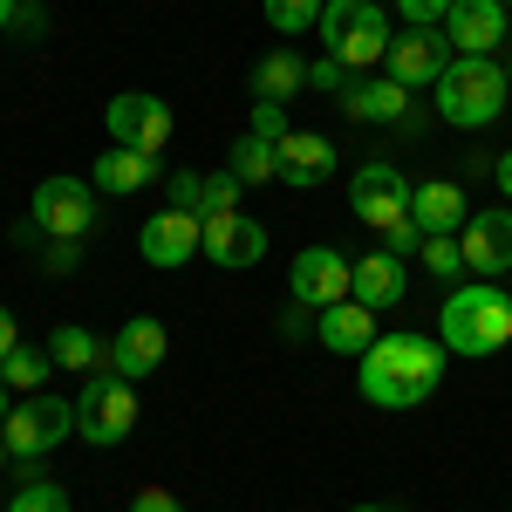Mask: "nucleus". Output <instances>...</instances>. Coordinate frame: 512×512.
Wrapping results in <instances>:
<instances>
[{
  "instance_id": "f257e3e1",
  "label": "nucleus",
  "mask_w": 512,
  "mask_h": 512,
  "mask_svg": "<svg viewBox=\"0 0 512 512\" xmlns=\"http://www.w3.org/2000/svg\"><path fill=\"white\" fill-rule=\"evenodd\" d=\"M444 362H451L444 342L403 328V335H376V342H369L355 383H362V396H369L376 410H417V403L444 383Z\"/></svg>"
},
{
  "instance_id": "f03ea898",
  "label": "nucleus",
  "mask_w": 512,
  "mask_h": 512,
  "mask_svg": "<svg viewBox=\"0 0 512 512\" xmlns=\"http://www.w3.org/2000/svg\"><path fill=\"white\" fill-rule=\"evenodd\" d=\"M437 342L451 355H499L512 342V294L499 280H472V287H458V294H444V308H437Z\"/></svg>"
},
{
  "instance_id": "7ed1b4c3",
  "label": "nucleus",
  "mask_w": 512,
  "mask_h": 512,
  "mask_svg": "<svg viewBox=\"0 0 512 512\" xmlns=\"http://www.w3.org/2000/svg\"><path fill=\"white\" fill-rule=\"evenodd\" d=\"M512 103V82L492 55H451V69L437 76V117L458 130H485L499 123V110Z\"/></svg>"
},
{
  "instance_id": "20e7f679",
  "label": "nucleus",
  "mask_w": 512,
  "mask_h": 512,
  "mask_svg": "<svg viewBox=\"0 0 512 512\" xmlns=\"http://www.w3.org/2000/svg\"><path fill=\"white\" fill-rule=\"evenodd\" d=\"M321 41H328V55L342 62V69H369V62H383L390 55V14L376 7V0H328L321 7Z\"/></svg>"
},
{
  "instance_id": "39448f33",
  "label": "nucleus",
  "mask_w": 512,
  "mask_h": 512,
  "mask_svg": "<svg viewBox=\"0 0 512 512\" xmlns=\"http://www.w3.org/2000/svg\"><path fill=\"white\" fill-rule=\"evenodd\" d=\"M137 431V383L117 376V369H96L82 376V396H76V437H89L96 451H110L123 437Z\"/></svg>"
},
{
  "instance_id": "423d86ee",
  "label": "nucleus",
  "mask_w": 512,
  "mask_h": 512,
  "mask_svg": "<svg viewBox=\"0 0 512 512\" xmlns=\"http://www.w3.org/2000/svg\"><path fill=\"white\" fill-rule=\"evenodd\" d=\"M76 431V403L69 396H21L14 410H7V424H0V437H7V451L14 458H41V451H55L62 437Z\"/></svg>"
},
{
  "instance_id": "0eeeda50",
  "label": "nucleus",
  "mask_w": 512,
  "mask_h": 512,
  "mask_svg": "<svg viewBox=\"0 0 512 512\" xmlns=\"http://www.w3.org/2000/svg\"><path fill=\"white\" fill-rule=\"evenodd\" d=\"M89 226H96V185H82V178H41L35 198H28V233L82 239Z\"/></svg>"
},
{
  "instance_id": "6e6552de",
  "label": "nucleus",
  "mask_w": 512,
  "mask_h": 512,
  "mask_svg": "<svg viewBox=\"0 0 512 512\" xmlns=\"http://www.w3.org/2000/svg\"><path fill=\"white\" fill-rule=\"evenodd\" d=\"M410 192H417V185H410V178H403L390 158H369V164L349 178L355 219H362V226H376V233H390L396 219H410Z\"/></svg>"
},
{
  "instance_id": "1a4fd4ad",
  "label": "nucleus",
  "mask_w": 512,
  "mask_h": 512,
  "mask_svg": "<svg viewBox=\"0 0 512 512\" xmlns=\"http://www.w3.org/2000/svg\"><path fill=\"white\" fill-rule=\"evenodd\" d=\"M103 123H110V137H117L123 151H164V144H171V103H164V96H144V89L110 96Z\"/></svg>"
},
{
  "instance_id": "9d476101",
  "label": "nucleus",
  "mask_w": 512,
  "mask_h": 512,
  "mask_svg": "<svg viewBox=\"0 0 512 512\" xmlns=\"http://www.w3.org/2000/svg\"><path fill=\"white\" fill-rule=\"evenodd\" d=\"M451 41H444V28H403V35L390 41V55H383V69H390L403 89H437V76L451 69Z\"/></svg>"
},
{
  "instance_id": "9b49d317",
  "label": "nucleus",
  "mask_w": 512,
  "mask_h": 512,
  "mask_svg": "<svg viewBox=\"0 0 512 512\" xmlns=\"http://www.w3.org/2000/svg\"><path fill=\"white\" fill-rule=\"evenodd\" d=\"M349 280H355V260L335 253V246H308L294 253V308H328V301H349Z\"/></svg>"
},
{
  "instance_id": "f8f14e48",
  "label": "nucleus",
  "mask_w": 512,
  "mask_h": 512,
  "mask_svg": "<svg viewBox=\"0 0 512 512\" xmlns=\"http://www.w3.org/2000/svg\"><path fill=\"white\" fill-rule=\"evenodd\" d=\"M458 253H465V274H478V280L512 274V212H506V205L472 212L465 233H458Z\"/></svg>"
},
{
  "instance_id": "ddd939ff",
  "label": "nucleus",
  "mask_w": 512,
  "mask_h": 512,
  "mask_svg": "<svg viewBox=\"0 0 512 512\" xmlns=\"http://www.w3.org/2000/svg\"><path fill=\"white\" fill-rule=\"evenodd\" d=\"M212 267H233V274H246V267H260L267 260V226L260 219H239V212H212L205 219V246H198Z\"/></svg>"
},
{
  "instance_id": "4468645a",
  "label": "nucleus",
  "mask_w": 512,
  "mask_h": 512,
  "mask_svg": "<svg viewBox=\"0 0 512 512\" xmlns=\"http://www.w3.org/2000/svg\"><path fill=\"white\" fill-rule=\"evenodd\" d=\"M198 246H205V219H198V212H171V205L151 212L144 233H137V253H144L151 267H185Z\"/></svg>"
},
{
  "instance_id": "2eb2a0df",
  "label": "nucleus",
  "mask_w": 512,
  "mask_h": 512,
  "mask_svg": "<svg viewBox=\"0 0 512 512\" xmlns=\"http://www.w3.org/2000/svg\"><path fill=\"white\" fill-rule=\"evenodd\" d=\"M164 349H171L164 321L158 315H130L117 335H110V369L130 376V383H144V376H158V369H164Z\"/></svg>"
},
{
  "instance_id": "dca6fc26",
  "label": "nucleus",
  "mask_w": 512,
  "mask_h": 512,
  "mask_svg": "<svg viewBox=\"0 0 512 512\" xmlns=\"http://www.w3.org/2000/svg\"><path fill=\"white\" fill-rule=\"evenodd\" d=\"M274 158H280V185H301V192H315V185L335 178V144L321 130H287L274 144Z\"/></svg>"
},
{
  "instance_id": "f3484780",
  "label": "nucleus",
  "mask_w": 512,
  "mask_h": 512,
  "mask_svg": "<svg viewBox=\"0 0 512 512\" xmlns=\"http://www.w3.org/2000/svg\"><path fill=\"white\" fill-rule=\"evenodd\" d=\"M444 41H451L458 55H492V48L506 41V7H499V0H458V7L444 14Z\"/></svg>"
},
{
  "instance_id": "a211bd4d",
  "label": "nucleus",
  "mask_w": 512,
  "mask_h": 512,
  "mask_svg": "<svg viewBox=\"0 0 512 512\" xmlns=\"http://www.w3.org/2000/svg\"><path fill=\"white\" fill-rule=\"evenodd\" d=\"M315 335H321V349L328 355H355V362H362V355H369V342H376V308H362V301H328V308H321L315 315Z\"/></svg>"
},
{
  "instance_id": "6ab92c4d",
  "label": "nucleus",
  "mask_w": 512,
  "mask_h": 512,
  "mask_svg": "<svg viewBox=\"0 0 512 512\" xmlns=\"http://www.w3.org/2000/svg\"><path fill=\"white\" fill-rule=\"evenodd\" d=\"M410 219L424 226V239H458L472 212H465V192H458L451 178H431V185L410 192Z\"/></svg>"
},
{
  "instance_id": "aec40b11",
  "label": "nucleus",
  "mask_w": 512,
  "mask_h": 512,
  "mask_svg": "<svg viewBox=\"0 0 512 512\" xmlns=\"http://www.w3.org/2000/svg\"><path fill=\"white\" fill-rule=\"evenodd\" d=\"M403 260H396L390 246L383 253H362L355 260V280H349V294L362 301V308H376V315H390V308H403Z\"/></svg>"
},
{
  "instance_id": "412c9836",
  "label": "nucleus",
  "mask_w": 512,
  "mask_h": 512,
  "mask_svg": "<svg viewBox=\"0 0 512 512\" xmlns=\"http://www.w3.org/2000/svg\"><path fill=\"white\" fill-rule=\"evenodd\" d=\"M335 103L349 110V123H403V117H410V89H403L396 76L349 82V89H342Z\"/></svg>"
},
{
  "instance_id": "4be33fe9",
  "label": "nucleus",
  "mask_w": 512,
  "mask_h": 512,
  "mask_svg": "<svg viewBox=\"0 0 512 512\" xmlns=\"http://www.w3.org/2000/svg\"><path fill=\"white\" fill-rule=\"evenodd\" d=\"M151 178H158V151H123L117 144V151L96 158V178H89V185L110 192V198H130V192H144Z\"/></svg>"
},
{
  "instance_id": "5701e85b",
  "label": "nucleus",
  "mask_w": 512,
  "mask_h": 512,
  "mask_svg": "<svg viewBox=\"0 0 512 512\" xmlns=\"http://www.w3.org/2000/svg\"><path fill=\"white\" fill-rule=\"evenodd\" d=\"M294 89H308V62L294 48H274L253 62V103H287Z\"/></svg>"
},
{
  "instance_id": "b1692460",
  "label": "nucleus",
  "mask_w": 512,
  "mask_h": 512,
  "mask_svg": "<svg viewBox=\"0 0 512 512\" xmlns=\"http://www.w3.org/2000/svg\"><path fill=\"white\" fill-rule=\"evenodd\" d=\"M48 355H55V369H82V376H96L103 369V342L89 335V328H76V321H62L55 335H48Z\"/></svg>"
},
{
  "instance_id": "393cba45",
  "label": "nucleus",
  "mask_w": 512,
  "mask_h": 512,
  "mask_svg": "<svg viewBox=\"0 0 512 512\" xmlns=\"http://www.w3.org/2000/svg\"><path fill=\"white\" fill-rule=\"evenodd\" d=\"M226 171H233L239 185H274L280 158H274V144H267V137H253V130H246V137L233 144V164H226Z\"/></svg>"
},
{
  "instance_id": "a878e982",
  "label": "nucleus",
  "mask_w": 512,
  "mask_h": 512,
  "mask_svg": "<svg viewBox=\"0 0 512 512\" xmlns=\"http://www.w3.org/2000/svg\"><path fill=\"white\" fill-rule=\"evenodd\" d=\"M0 376H7V390H41V383L55 376V355H48V349H28V342H21V349L0 362Z\"/></svg>"
},
{
  "instance_id": "bb28decb",
  "label": "nucleus",
  "mask_w": 512,
  "mask_h": 512,
  "mask_svg": "<svg viewBox=\"0 0 512 512\" xmlns=\"http://www.w3.org/2000/svg\"><path fill=\"white\" fill-rule=\"evenodd\" d=\"M267 7V28L274 35H308V28H321V7L328 0H260Z\"/></svg>"
},
{
  "instance_id": "cd10ccee",
  "label": "nucleus",
  "mask_w": 512,
  "mask_h": 512,
  "mask_svg": "<svg viewBox=\"0 0 512 512\" xmlns=\"http://www.w3.org/2000/svg\"><path fill=\"white\" fill-rule=\"evenodd\" d=\"M21 478H28V485L7 499V512H69V492H62L48 472H21Z\"/></svg>"
},
{
  "instance_id": "c85d7f7f",
  "label": "nucleus",
  "mask_w": 512,
  "mask_h": 512,
  "mask_svg": "<svg viewBox=\"0 0 512 512\" xmlns=\"http://www.w3.org/2000/svg\"><path fill=\"white\" fill-rule=\"evenodd\" d=\"M424 267H431L437 280H458V267H465V253H458V239H424V253H417Z\"/></svg>"
},
{
  "instance_id": "c756f323",
  "label": "nucleus",
  "mask_w": 512,
  "mask_h": 512,
  "mask_svg": "<svg viewBox=\"0 0 512 512\" xmlns=\"http://www.w3.org/2000/svg\"><path fill=\"white\" fill-rule=\"evenodd\" d=\"M171 212H198L205 219V171H178L171 178Z\"/></svg>"
},
{
  "instance_id": "7c9ffc66",
  "label": "nucleus",
  "mask_w": 512,
  "mask_h": 512,
  "mask_svg": "<svg viewBox=\"0 0 512 512\" xmlns=\"http://www.w3.org/2000/svg\"><path fill=\"white\" fill-rule=\"evenodd\" d=\"M212 212H239V178L233 171H212V178H205V219H212Z\"/></svg>"
},
{
  "instance_id": "2f4dec72",
  "label": "nucleus",
  "mask_w": 512,
  "mask_h": 512,
  "mask_svg": "<svg viewBox=\"0 0 512 512\" xmlns=\"http://www.w3.org/2000/svg\"><path fill=\"white\" fill-rule=\"evenodd\" d=\"M294 123H287V103H253V137H267V144H280Z\"/></svg>"
},
{
  "instance_id": "473e14b6",
  "label": "nucleus",
  "mask_w": 512,
  "mask_h": 512,
  "mask_svg": "<svg viewBox=\"0 0 512 512\" xmlns=\"http://www.w3.org/2000/svg\"><path fill=\"white\" fill-rule=\"evenodd\" d=\"M396 7H403V28H437L458 0H396Z\"/></svg>"
},
{
  "instance_id": "72a5a7b5",
  "label": "nucleus",
  "mask_w": 512,
  "mask_h": 512,
  "mask_svg": "<svg viewBox=\"0 0 512 512\" xmlns=\"http://www.w3.org/2000/svg\"><path fill=\"white\" fill-rule=\"evenodd\" d=\"M383 246H390L396 260H410V253H424V226L417 219H396L390 233H383Z\"/></svg>"
},
{
  "instance_id": "f704fd0d",
  "label": "nucleus",
  "mask_w": 512,
  "mask_h": 512,
  "mask_svg": "<svg viewBox=\"0 0 512 512\" xmlns=\"http://www.w3.org/2000/svg\"><path fill=\"white\" fill-rule=\"evenodd\" d=\"M48 274H76L82 267V239H48V260H41Z\"/></svg>"
},
{
  "instance_id": "c9c22d12",
  "label": "nucleus",
  "mask_w": 512,
  "mask_h": 512,
  "mask_svg": "<svg viewBox=\"0 0 512 512\" xmlns=\"http://www.w3.org/2000/svg\"><path fill=\"white\" fill-rule=\"evenodd\" d=\"M308 82H315V89H328V96H342V89H349V76H342V62H335V55L308 62Z\"/></svg>"
},
{
  "instance_id": "e433bc0d",
  "label": "nucleus",
  "mask_w": 512,
  "mask_h": 512,
  "mask_svg": "<svg viewBox=\"0 0 512 512\" xmlns=\"http://www.w3.org/2000/svg\"><path fill=\"white\" fill-rule=\"evenodd\" d=\"M130 512H185L164 485H144V492H130Z\"/></svg>"
},
{
  "instance_id": "4c0bfd02",
  "label": "nucleus",
  "mask_w": 512,
  "mask_h": 512,
  "mask_svg": "<svg viewBox=\"0 0 512 512\" xmlns=\"http://www.w3.org/2000/svg\"><path fill=\"white\" fill-rule=\"evenodd\" d=\"M21 349V335H14V315H7V308H0V362H7V355Z\"/></svg>"
},
{
  "instance_id": "58836bf2",
  "label": "nucleus",
  "mask_w": 512,
  "mask_h": 512,
  "mask_svg": "<svg viewBox=\"0 0 512 512\" xmlns=\"http://www.w3.org/2000/svg\"><path fill=\"white\" fill-rule=\"evenodd\" d=\"M492 178H499V192L512 198V151H506V158H499V164H492Z\"/></svg>"
},
{
  "instance_id": "ea45409f",
  "label": "nucleus",
  "mask_w": 512,
  "mask_h": 512,
  "mask_svg": "<svg viewBox=\"0 0 512 512\" xmlns=\"http://www.w3.org/2000/svg\"><path fill=\"white\" fill-rule=\"evenodd\" d=\"M14 14H21V7H14V0H0V35L14 28Z\"/></svg>"
},
{
  "instance_id": "a19ab883",
  "label": "nucleus",
  "mask_w": 512,
  "mask_h": 512,
  "mask_svg": "<svg viewBox=\"0 0 512 512\" xmlns=\"http://www.w3.org/2000/svg\"><path fill=\"white\" fill-rule=\"evenodd\" d=\"M7 410H14V403H7V376H0V424H7Z\"/></svg>"
},
{
  "instance_id": "79ce46f5",
  "label": "nucleus",
  "mask_w": 512,
  "mask_h": 512,
  "mask_svg": "<svg viewBox=\"0 0 512 512\" xmlns=\"http://www.w3.org/2000/svg\"><path fill=\"white\" fill-rule=\"evenodd\" d=\"M349 512H390V506H349Z\"/></svg>"
},
{
  "instance_id": "37998d69",
  "label": "nucleus",
  "mask_w": 512,
  "mask_h": 512,
  "mask_svg": "<svg viewBox=\"0 0 512 512\" xmlns=\"http://www.w3.org/2000/svg\"><path fill=\"white\" fill-rule=\"evenodd\" d=\"M7 458H14V451H7V437H0V465H7Z\"/></svg>"
},
{
  "instance_id": "c03bdc74",
  "label": "nucleus",
  "mask_w": 512,
  "mask_h": 512,
  "mask_svg": "<svg viewBox=\"0 0 512 512\" xmlns=\"http://www.w3.org/2000/svg\"><path fill=\"white\" fill-rule=\"evenodd\" d=\"M499 7H512V0H499Z\"/></svg>"
},
{
  "instance_id": "a18cd8bd",
  "label": "nucleus",
  "mask_w": 512,
  "mask_h": 512,
  "mask_svg": "<svg viewBox=\"0 0 512 512\" xmlns=\"http://www.w3.org/2000/svg\"><path fill=\"white\" fill-rule=\"evenodd\" d=\"M506 82H512V69H506Z\"/></svg>"
}]
</instances>
